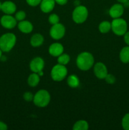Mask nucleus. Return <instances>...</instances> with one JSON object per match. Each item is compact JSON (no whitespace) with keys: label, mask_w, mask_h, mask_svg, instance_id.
Here are the masks:
<instances>
[{"label":"nucleus","mask_w":129,"mask_h":130,"mask_svg":"<svg viewBox=\"0 0 129 130\" xmlns=\"http://www.w3.org/2000/svg\"><path fill=\"white\" fill-rule=\"evenodd\" d=\"M76 63L78 68L81 71H87L94 66V58L93 55L89 52H82L77 57Z\"/></svg>","instance_id":"nucleus-1"},{"label":"nucleus","mask_w":129,"mask_h":130,"mask_svg":"<svg viewBox=\"0 0 129 130\" xmlns=\"http://www.w3.org/2000/svg\"><path fill=\"white\" fill-rule=\"evenodd\" d=\"M16 36L13 33H6L0 37V48L4 52L11 51L16 44Z\"/></svg>","instance_id":"nucleus-2"},{"label":"nucleus","mask_w":129,"mask_h":130,"mask_svg":"<svg viewBox=\"0 0 129 130\" xmlns=\"http://www.w3.org/2000/svg\"><path fill=\"white\" fill-rule=\"evenodd\" d=\"M51 96L49 93L46 90H40L34 95L33 102L39 107H45L49 104Z\"/></svg>","instance_id":"nucleus-3"},{"label":"nucleus","mask_w":129,"mask_h":130,"mask_svg":"<svg viewBox=\"0 0 129 130\" xmlns=\"http://www.w3.org/2000/svg\"><path fill=\"white\" fill-rule=\"evenodd\" d=\"M111 30L116 35L123 36L127 31L128 25L126 20L121 18L114 19L111 22Z\"/></svg>","instance_id":"nucleus-4"},{"label":"nucleus","mask_w":129,"mask_h":130,"mask_svg":"<svg viewBox=\"0 0 129 130\" xmlns=\"http://www.w3.org/2000/svg\"><path fill=\"white\" fill-rule=\"evenodd\" d=\"M89 11L87 8L82 5L77 6L72 13V19L76 24H82L87 20Z\"/></svg>","instance_id":"nucleus-5"},{"label":"nucleus","mask_w":129,"mask_h":130,"mask_svg":"<svg viewBox=\"0 0 129 130\" xmlns=\"http://www.w3.org/2000/svg\"><path fill=\"white\" fill-rule=\"evenodd\" d=\"M68 74V70L65 66L63 65L58 64L55 65L54 67L52 68L51 71V76L53 79V81L59 82L64 79L67 76Z\"/></svg>","instance_id":"nucleus-6"},{"label":"nucleus","mask_w":129,"mask_h":130,"mask_svg":"<svg viewBox=\"0 0 129 130\" xmlns=\"http://www.w3.org/2000/svg\"><path fill=\"white\" fill-rule=\"evenodd\" d=\"M65 27L63 24L58 23L54 25H52L49 30V34L53 39L59 40L63 38L65 34Z\"/></svg>","instance_id":"nucleus-7"},{"label":"nucleus","mask_w":129,"mask_h":130,"mask_svg":"<svg viewBox=\"0 0 129 130\" xmlns=\"http://www.w3.org/2000/svg\"><path fill=\"white\" fill-rule=\"evenodd\" d=\"M94 73L95 76L99 79H104L108 74L107 67L102 62H97L94 65Z\"/></svg>","instance_id":"nucleus-8"},{"label":"nucleus","mask_w":129,"mask_h":130,"mask_svg":"<svg viewBox=\"0 0 129 130\" xmlns=\"http://www.w3.org/2000/svg\"><path fill=\"white\" fill-rule=\"evenodd\" d=\"M30 69L33 72L38 73L40 71H43L44 67V61L41 57H37L33 58L30 62Z\"/></svg>","instance_id":"nucleus-9"},{"label":"nucleus","mask_w":129,"mask_h":130,"mask_svg":"<svg viewBox=\"0 0 129 130\" xmlns=\"http://www.w3.org/2000/svg\"><path fill=\"white\" fill-rule=\"evenodd\" d=\"M16 21L15 18L11 15H5L1 18L0 23L3 27L8 29H13L16 25Z\"/></svg>","instance_id":"nucleus-10"},{"label":"nucleus","mask_w":129,"mask_h":130,"mask_svg":"<svg viewBox=\"0 0 129 130\" xmlns=\"http://www.w3.org/2000/svg\"><path fill=\"white\" fill-rule=\"evenodd\" d=\"M124 13V7L121 4L117 3L113 5L110 9L109 14L113 19L120 18Z\"/></svg>","instance_id":"nucleus-11"},{"label":"nucleus","mask_w":129,"mask_h":130,"mask_svg":"<svg viewBox=\"0 0 129 130\" xmlns=\"http://www.w3.org/2000/svg\"><path fill=\"white\" fill-rule=\"evenodd\" d=\"M64 48L61 43H54L49 47V53L53 57H58L63 53Z\"/></svg>","instance_id":"nucleus-12"},{"label":"nucleus","mask_w":129,"mask_h":130,"mask_svg":"<svg viewBox=\"0 0 129 130\" xmlns=\"http://www.w3.org/2000/svg\"><path fill=\"white\" fill-rule=\"evenodd\" d=\"M55 4L54 0H42L40 3V8L42 12L48 13L53 11Z\"/></svg>","instance_id":"nucleus-13"},{"label":"nucleus","mask_w":129,"mask_h":130,"mask_svg":"<svg viewBox=\"0 0 129 130\" xmlns=\"http://www.w3.org/2000/svg\"><path fill=\"white\" fill-rule=\"evenodd\" d=\"M16 5L12 1H6L2 3L1 10L6 15H12L16 11Z\"/></svg>","instance_id":"nucleus-14"},{"label":"nucleus","mask_w":129,"mask_h":130,"mask_svg":"<svg viewBox=\"0 0 129 130\" xmlns=\"http://www.w3.org/2000/svg\"><path fill=\"white\" fill-rule=\"evenodd\" d=\"M18 28L22 32L24 33V34H29L33 30L34 27L30 22L24 20L18 23Z\"/></svg>","instance_id":"nucleus-15"},{"label":"nucleus","mask_w":129,"mask_h":130,"mask_svg":"<svg viewBox=\"0 0 129 130\" xmlns=\"http://www.w3.org/2000/svg\"><path fill=\"white\" fill-rule=\"evenodd\" d=\"M44 41V39L43 36L39 33H36L31 37L30 43L33 47H39L43 44Z\"/></svg>","instance_id":"nucleus-16"},{"label":"nucleus","mask_w":129,"mask_h":130,"mask_svg":"<svg viewBox=\"0 0 129 130\" xmlns=\"http://www.w3.org/2000/svg\"><path fill=\"white\" fill-rule=\"evenodd\" d=\"M40 82V76H39L37 73L31 74L29 76L27 79L28 85L31 87H35L38 85V84Z\"/></svg>","instance_id":"nucleus-17"},{"label":"nucleus","mask_w":129,"mask_h":130,"mask_svg":"<svg viewBox=\"0 0 129 130\" xmlns=\"http://www.w3.org/2000/svg\"><path fill=\"white\" fill-rule=\"evenodd\" d=\"M120 59L123 63H129V46L123 47L120 52Z\"/></svg>","instance_id":"nucleus-18"},{"label":"nucleus","mask_w":129,"mask_h":130,"mask_svg":"<svg viewBox=\"0 0 129 130\" xmlns=\"http://www.w3.org/2000/svg\"><path fill=\"white\" fill-rule=\"evenodd\" d=\"M67 84L70 87L75 88L79 86L80 80L76 75L71 74L67 78Z\"/></svg>","instance_id":"nucleus-19"},{"label":"nucleus","mask_w":129,"mask_h":130,"mask_svg":"<svg viewBox=\"0 0 129 130\" xmlns=\"http://www.w3.org/2000/svg\"><path fill=\"white\" fill-rule=\"evenodd\" d=\"M88 129L89 124L85 120L78 121L73 126V130H87Z\"/></svg>","instance_id":"nucleus-20"},{"label":"nucleus","mask_w":129,"mask_h":130,"mask_svg":"<svg viewBox=\"0 0 129 130\" xmlns=\"http://www.w3.org/2000/svg\"><path fill=\"white\" fill-rule=\"evenodd\" d=\"M99 30L102 34L108 32L111 29V24L108 21H103L99 25Z\"/></svg>","instance_id":"nucleus-21"},{"label":"nucleus","mask_w":129,"mask_h":130,"mask_svg":"<svg viewBox=\"0 0 129 130\" xmlns=\"http://www.w3.org/2000/svg\"><path fill=\"white\" fill-rule=\"evenodd\" d=\"M58 63L59 64L63 65V66H66L69 63L70 60V57L68 55L67 53H62L58 57Z\"/></svg>","instance_id":"nucleus-22"},{"label":"nucleus","mask_w":129,"mask_h":130,"mask_svg":"<svg viewBox=\"0 0 129 130\" xmlns=\"http://www.w3.org/2000/svg\"><path fill=\"white\" fill-rule=\"evenodd\" d=\"M121 126L125 130H129V113L125 114L122 118Z\"/></svg>","instance_id":"nucleus-23"},{"label":"nucleus","mask_w":129,"mask_h":130,"mask_svg":"<svg viewBox=\"0 0 129 130\" xmlns=\"http://www.w3.org/2000/svg\"><path fill=\"white\" fill-rule=\"evenodd\" d=\"M48 21H49V24H51V25H54V24L59 23V17L58 15L55 13L51 14L48 18Z\"/></svg>","instance_id":"nucleus-24"},{"label":"nucleus","mask_w":129,"mask_h":130,"mask_svg":"<svg viewBox=\"0 0 129 130\" xmlns=\"http://www.w3.org/2000/svg\"><path fill=\"white\" fill-rule=\"evenodd\" d=\"M26 17V13H25V11H18L15 14V19L17 21H22Z\"/></svg>","instance_id":"nucleus-25"},{"label":"nucleus","mask_w":129,"mask_h":130,"mask_svg":"<svg viewBox=\"0 0 129 130\" xmlns=\"http://www.w3.org/2000/svg\"><path fill=\"white\" fill-rule=\"evenodd\" d=\"M104 79L106 82L110 85H113L116 82V77L111 74H108Z\"/></svg>","instance_id":"nucleus-26"},{"label":"nucleus","mask_w":129,"mask_h":130,"mask_svg":"<svg viewBox=\"0 0 129 130\" xmlns=\"http://www.w3.org/2000/svg\"><path fill=\"white\" fill-rule=\"evenodd\" d=\"M34 96V95H33L32 93L30 92V91H27V92L24 93V95H23L24 99L27 102L33 101Z\"/></svg>","instance_id":"nucleus-27"},{"label":"nucleus","mask_w":129,"mask_h":130,"mask_svg":"<svg viewBox=\"0 0 129 130\" xmlns=\"http://www.w3.org/2000/svg\"><path fill=\"white\" fill-rule=\"evenodd\" d=\"M42 0H26L27 3L31 6H36L40 5Z\"/></svg>","instance_id":"nucleus-28"},{"label":"nucleus","mask_w":129,"mask_h":130,"mask_svg":"<svg viewBox=\"0 0 129 130\" xmlns=\"http://www.w3.org/2000/svg\"><path fill=\"white\" fill-rule=\"evenodd\" d=\"M123 39L125 43L129 46V31H126V33L123 35Z\"/></svg>","instance_id":"nucleus-29"},{"label":"nucleus","mask_w":129,"mask_h":130,"mask_svg":"<svg viewBox=\"0 0 129 130\" xmlns=\"http://www.w3.org/2000/svg\"><path fill=\"white\" fill-rule=\"evenodd\" d=\"M54 1H55L56 3L59 5H64L68 2V0H54Z\"/></svg>","instance_id":"nucleus-30"},{"label":"nucleus","mask_w":129,"mask_h":130,"mask_svg":"<svg viewBox=\"0 0 129 130\" xmlns=\"http://www.w3.org/2000/svg\"><path fill=\"white\" fill-rule=\"evenodd\" d=\"M8 129V126L3 122L0 121V130H6Z\"/></svg>","instance_id":"nucleus-31"},{"label":"nucleus","mask_w":129,"mask_h":130,"mask_svg":"<svg viewBox=\"0 0 129 130\" xmlns=\"http://www.w3.org/2000/svg\"><path fill=\"white\" fill-rule=\"evenodd\" d=\"M118 2H119L120 3H122V4H126L127 3L129 2V0H117Z\"/></svg>","instance_id":"nucleus-32"},{"label":"nucleus","mask_w":129,"mask_h":130,"mask_svg":"<svg viewBox=\"0 0 129 130\" xmlns=\"http://www.w3.org/2000/svg\"><path fill=\"white\" fill-rule=\"evenodd\" d=\"M38 74H39V76H43V74H44V72H43V71H40V72H38Z\"/></svg>","instance_id":"nucleus-33"},{"label":"nucleus","mask_w":129,"mask_h":130,"mask_svg":"<svg viewBox=\"0 0 129 130\" xmlns=\"http://www.w3.org/2000/svg\"><path fill=\"white\" fill-rule=\"evenodd\" d=\"M1 57H2V50L0 48V58H1Z\"/></svg>","instance_id":"nucleus-34"},{"label":"nucleus","mask_w":129,"mask_h":130,"mask_svg":"<svg viewBox=\"0 0 129 130\" xmlns=\"http://www.w3.org/2000/svg\"><path fill=\"white\" fill-rule=\"evenodd\" d=\"M1 6H2V3L0 2V10H1Z\"/></svg>","instance_id":"nucleus-35"}]
</instances>
